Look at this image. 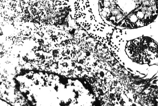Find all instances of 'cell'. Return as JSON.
<instances>
[{"label": "cell", "instance_id": "cell-1", "mask_svg": "<svg viewBox=\"0 0 158 106\" xmlns=\"http://www.w3.org/2000/svg\"><path fill=\"white\" fill-rule=\"evenodd\" d=\"M99 6L108 22L130 29L148 25L158 15V0H99Z\"/></svg>", "mask_w": 158, "mask_h": 106}, {"label": "cell", "instance_id": "cell-2", "mask_svg": "<svg viewBox=\"0 0 158 106\" xmlns=\"http://www.w3.org/2000/svg\"><path fill=\"white\" fill-rule=\"evenodd\" d=\"M126 51L132 60L140 64L152 65L158 60V44L148 37H141L128 41Z\"/></svg>", "mask_w": 158, "mask_h": 106}]
</instances>
